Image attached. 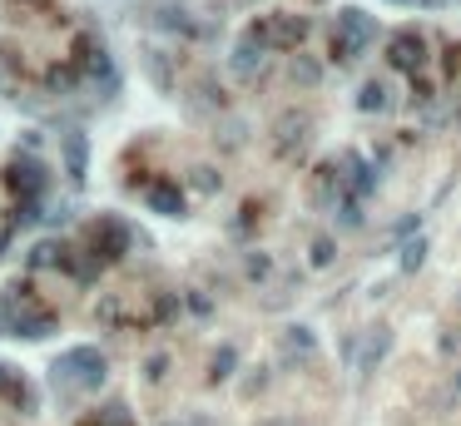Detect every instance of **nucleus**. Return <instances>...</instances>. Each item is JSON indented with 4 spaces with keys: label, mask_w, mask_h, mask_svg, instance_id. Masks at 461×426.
Masks as SVG:
<instances>
[{
    "label": "nucleus",
    "mask_w": 461,
    "mask_h": 426,
    "mask_svg": "<svg viewBox=\"0 0 461 426\" xmlns=\"http://www.w3.org/2000/svg\"><path fill=\"white\" fill-rule=\"evenodd\" d=\"M228 367H234V352H218V357H214V377H228Z\"/></svg>",
    "instance_id": "nucleus-15"
},
{
    "label": "nucleus",
    "mask_w": 461,
    "mask_h": 426,
    "mask_svg": "<svg viewBox=\"0 0 461 426\" xmlns=\"http://www.w3.org/2000/svg\"><path fill=\"white\" fill-rule=\"evenodd\" d=\"M357 109H363V115H382V109H392V99H387V85H382V80H367V85L357 89Z\"/></svg>",
    "instance_id": "nucleus-6"
},
{
    "label": "nucleus",
    "mask_w": 461,
    "mask_h": 426,
    "mask_svg": "<svg viewBox=\"0 0 461 426\" xmlns=\"http://www.w3.org/2000/svg\"><path fill=\"white\" fill-rule=\"evenodd\" d=\"M293 80H303V85H318V64H312V60H293Z\"/></svg>",
    "instance_id": "nucleus-13"
},
{
    "label": "nucleus",
    "mask_w": 461,
    "mask_h": 426,
    "mask_svg": "<svg viewBox=\"0 0 461 426\" xmlns=\"http://www.w3.org/2000/svg\"><path fill=\"white\" fill-rule=\"evenodd\" d=\"M377 40V21L367 11H357V5H343L337 11V25H333V60H357V55L367 50V45Z\"/></svg>",
    "instance_id": "nucleus-1"
},
{
    "label": "nucleus",
    "mask_w": 461,
    "mask_h": 426,
    "mask_svg": "<svg viewBox=\"0 0 461 426\" xmlns=\"http://www.w3.org/2000/svg\"><path fill=\"white\" fill-rule=\"evenodd\" d=\"M343 174H337V164H322L318 174H312V203L318 209H337V199H343Z\"/></svg>",
    "instance_id": "nucleus-4"
},
{
    "label": "nucleus",
    "mask_w": 461,
    "mask_h": 426,
    "mask_svg": "<svg viewBox=\"0 0 461 426\" xmlns=\"http://www.w3.org/2000/svg\"><path fill=\"white\" fill-rule=\"evenodd\" d=\"M457 70H461V50L451 45V50H447V75H457Z\"/></svg>",
    "instance_id": "nucleus-17"
},
{
    "label": "nucleus",
    "mask_w": 461,
    "mask_h": 426,
    "mask_svg": "<svg viewBox=\"0 0 461 426\" xmlns=\"http://www.w3.org/2000/svg\"><path fill=\"white\" fill-rule=\"evenodd\" d=\"M337 213H343V228H363V203H357V199H343V203H337Z\"/></svg>",
    "instance_id": "nucleus-11"
},
{
    "label": "nucleus",
    "mask_w": 461,
    "mask_h": 426,
    "mask_svg": "<svg viewBox=\"0 0 461 426\" xmlns=\"http://www.w3.org/2000/svg\"><path fill=\"white\" fill-rule=\"evenodd\" d=\"M343 179H347V189H353V199H363V193H372L377 189V174L367 169L363 159H357V154H343Z\"/></svg>",
    "instance_id": "nucleus-5"
},
{
    "label": "nucleus",
    "mask_w": 461,
    "mask_h": 426,
    "mask_svg": "<svg viewBox=\"0 0 461 426\" xmlns=\"http://www.w3.org/2000/svg\"><path fill=\"white\" fill-rule=\"evenodd\" d=\"M312 263H318V268L333 263V243H328V238H318V243H312Z\"/></svg>",
    "instance_id": "nucleus-14"
},
{
    "label": "nucleus",
    "mask_w": 461,
    "mask_h": 426,
    "mask_svg": "<svg viewBox=\"0 0 461 426\" xmlns=\"http://www.w3.org/2000/svg\"><path fill=\"white\" fill-rule=\"evenodd\" d=\"M303 40H308L303 15H263L253 25V45H263V50H298Z\"/></svg>",
    "instance_id": "nucleus-2"
},
{
    "label": "nucleus",
    "mask_w": 461,
    "mask_h": 426,
    "mask_svg": "<svg viewBox=\"0 0 461 426\" xmlns=\"http://www.w3.org/2000/svg\"><path fill=\"white\" fill-rule=\"evenodd\" d=\"M392 5H407V0H392Z\"/></svg>",
    "instance_id": "nucleus-19"
},
{
    "label": "nucleus",
    "mask_w": 461,
    "mask_h": 426,
    "mask_svg": "<svg viewBox=\"0 0 461 426\" xmlns=\"http://www.w3.org/2000/svg\"><path fill=\"white\" fill-rule=\"evenodd\" d=\"M278 129H283V139H278V149L288 154V149H293V139H298V144H303V129H308V115H288V119H283Z\"/></svg>",
    "instance_id": "nucleus-9"
},
{
    "label": "nucleus",
    "mask_w": 461,
    "mask_h": 426,
    "mask_svg": "<svg viewBox=\"0 0 461 426\" xmlns=\"http://www.w3.org/2000/svg\"><path fill=\"white\" fill-rule=\"evenodd\" d=\"M387 64L392 70H402V75H417L422 64H427V40H422L417 30H402L387 40Z\"/></svg>",
    "instance_id": "nucleus-3"
},
{
    "label": "nucleus",
    "mask_w": 461,
    "mask_h": 426,
    "mask_svg": "<svg viewBox=\"0 0 461 426\" xmlns=\"http://www.w3.org/2000/svg\"><path fill=\"white\" fill-rule=\"evenodd\" d=\"M288 352H303V357H308V352H312V332L308 328H293L288 332Z\"/></svg>",
    "instance_id": "nucleus-12"
},
{
    "label": "nucleus",
    "mask_w": 461,
    "mask_h": 426,
    "mask_svg": "<svg viewBox=\"0 0 461 426\" xmlns=\"http://www.w3.org/2000/svg\"><path fill=\"white\" fill-rule=\"evenodd\" d=\"M412 95H417V99H431V80H412Z\"/></svg>",
    "instance_id": "nucleus-16"
},
{
    "label": "nucleus",
    "mask_w": 461,
    "mask_h": 426,
    "mask_svg": "<svg viewBox=\"0 0 461 426\" xmlns=\"http://www.w3.org/2000/svg\"><path fill=\"white\" fill-rule=\"evenodd\" d=\"M457 392H461V372H457Z\"/></svg>",
    "instance_id": "nucleus-18"
},
{
    "label": "nucleus",
    "mask_w": 461,
    "mask_h": 426,
    "mask_svg": "<svg viewBox=\"0 0 461 426\" xmlns=\"http://www.w3.org/2000/svg\"><path fill=\"white\" fill-rule=\"evenodd\" d=\"M387 347H392V328H372L367 332V352H363V372H372L377 362L387 357Z\"/></svg>",
    "instance_id": "nucleus-7"
},
{
    "label": "nucleus",
    "mask_w": 461,
    "mask_h": 426,
    "mask_svg": "<svg viewBox=\"0 0 461 426\" xmlns=\"http://www.w3.org/2000/svg\"><path fill=\"white\" fill-rule=\"evenodd\" d=\"M427 263V238H407V243H402V268H407V273H417V268Z\"/></svg>",
    "instance_id": "nucleus-8"
},
{
    "label": "nucleus",
    "mask_w": 461,
    "mask_h": 426,
    "mask_svg": "<svg viewBox=\"0 0 461 426\" xmlns=\"http://www.w3.org/2000/svg\"><path fill=\"white\" fill-rule=\"evenodd\" d=\"M238 75H253V70H258V64H263V45H253V40H248L243 45V50H238Z\"/></svg>",
    "instance_id": "nucleus-10"
}]
</instances>
